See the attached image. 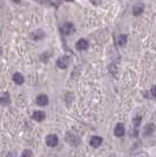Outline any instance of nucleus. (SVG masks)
<instances>
[{
  "label": "nucleus",
  "instance_id": "nucleus-16",
  "mask_svg": "<svg viewBox=\"0 0 156 157\" xmlns=\"http://www.w3.org/2000/svg\"><path fill=\"white\" fill-rule=\"evenodd\" d=\"M21 157H32V151H31V150H25V151L22 152Z\"/></svg>",
  "mask_w": 156,
  "mask_h": 157
},
{
  "label": "nucleus",
  "instance_id": "nucleus-17",
  "mask_svg": "<svg viewBox=\"0 0 156 157\" xmlns=\"http://www.w3.org/2000/svg\"><path fill=\"white\" fill-rule=\"evenodd\" d=\"M151 94H153V96L156 97V86H154V87L151 88Z\"/></svg>",
  "mask_w": 156,
  "mask_h": 157
},
{
  "label": "nucleus",
  "instance_id": "nucleus-13",
  "mask_svg": "<svg viewBox=\"0 0 156 157\" xmlns=\"http://www.w3.org/2000/svg\"><path fill=\"white\" fill-rule=\"evenodd\" d=\"M0 103L1 105H8L9 103V96H8L7 93H4L1 96H0Z\"/></svg>",
  "mask_w": 156,
  "mask_h": 157
},
{
  "label": "nucleus",
  "instance_id": "nucleus-2",
  "mask_svg": "<svg viewBox=\"0 0 156 157\" xmlns=\"http://www.w3.org/2000/svg\"><path fill=\"white\" fill-rule=\"evenodd\" d=\"M46 143H47L48 147H55V145L59 143V138H58L56 135L51 134L46 137Z\"/></svg>",
  "mask_w": 156,
  "mask_h": 157
},
{
  "label": "nucleus",
  "instance_id": "nucleus-9",
  "mask_svg": "<svg viewBox=\"0 0 156 157\" xmlns=\"http://www.w3.org/2000/svg\"><path fill=\"white\" fill-rule=\"evenodd\" d=\"M37 103L39 105H46L48 103V97L47 95H39L37 97Z\"/></svg>",
  "mask_w": 156,
  "mask_h": 157
},
{
  "label": "nucleus",
  "instance_id": "nucleus-18",
  "mask_svg": "<svg viewBox=\"0 0 156 157\" xmlns=\"http://www.w3.org/2000/svg\"><path fill=\"white\" fill-rule=\"evenodd\" d=\"M6 157H16V156H15V155L13 154V152H9V154H8V155H7Z\"/></svg>",
  "mask_w": 156,
  "mask_h": 157
},
{
  "label": "nucleus",
  "instance_id": "nucleus-5",
  "mask_svg": "<svg viewBox=\"0 0 156 157\" xmlns=\"http://www.w3.org/2000/svg\"><path fill=\"white\" fill-rule=\"evenodd\" d=\"M88 41L87 40H85V39H80L78 42H76V48L79 49V51H86L87 48H88Z\"/></svg>",
  "mask_w": 156,
  "mask_h": 157
},
{
  "label": "nucleus",
  "instance_id": "nucleus-7",
  "mask_svg": "<svg viewBox=\"0 0 156 157\" xmlns=\"http://www.w3.org/2000/svg\"><path fill=\"white\" fill-rule=\"evenodd\" d=\"M45 117H46V114L44 112H41V110H37V112H33V119L35 121H38V122L44 121Z\"/></svg>",
  "mask_w": 156,
  "mask_h": 157
},
{
  "label": "nucleus",
  "instance_id": "nucleus-8",
  "mask_svg": "<svg viewBox=\"0 0 156 157\" xmlns=\"http://www.w3.org/2000/svg\"><path fill=\"white\" fill-rule=\"evenodd\" d=\"M101 143H102V138H101L100 136H93V137L90 138V145L94 147V148H97Z\"/></svg>",
  "mask_w": 156,
  "mask_h": 157
},
{
  "label": "nucleus",
  "instance_id": "nucleus-12",
  "mask_svg": "<svg viewBox=\"0 0 156 157\" xmlns=\"http://www.w3.org/2000/svg\"><path fill=\"white\" fill-rule=\"evenodd\" d=\"M13 80H14L15 83H18V84H22L24 83V76H22L20 73H15L14 75H13Z\"/></svg>",
  "mask_w": 156,
  "mask_h": 157
},
{
  "label": "nucleus",
  "instance_id": "nucleus-19",
  "mask_svg": "<svg viewBox=\"0 0 156 157\" xmlns=\"http://www.w3.org/2000/svg\"><path fill=\"white\" fill-rule=\"evenodd\" d=\"M12 1H14V2H20V0H12Z\"/></svg>",
  "mask_w": 156,
  "mask_h": 157
},
{
  "label": "nucleus",
  "instance_id": "nucleus-14",
  "mask_svg": "<svg viewBox=\"0 0 156 157\" xmlns=\"http://www.w3.org/2000/svg\"><path fill=\"white\" fill-rule=\"evenodd\" d=\"M127 44V35H119L118 37V45L125 46Z\"/></svg>",
  "mask_w": 156,
  "mask_h": 157
},
{
  "label": "nucleus",
  "instance_id": "nucleus-15",
  "mask_svg": "<svg viewBox=\"0 0 156 157\" xmlns=\"http://www.w3.org/2000/svg\"><path fill=\"white\" fill-rule=\"evenodd\" d=\"M153 130H154V124H148V126L146 127V130H144V133H146V135L151 134V133H153Z\"/></svg>",
  "mask_w": 156,
  "mask_h": 157
},
{
  "label": "nucleus",
  "instance_id": "nucleus-3",
  "mask_svg": "<svg viewBox=\"0 0 156 157\" xmlns=\"http://www.w3.org/2000/svg\"><path fill=\"white\" fill-rule=\"evenodd\" d=\"M67 142L69 143L71 145H78V144L80 143V140H79V137H78L76 135L68 133V134H67Z\"/></svg>",
  "mask_w": 156,
  "mask_h": 157
},
{
  "label": "nucleus",
  "instance_id": "nucleus-4",
  "mask_svg": "<svg viewBox=\"0 0 156 157\" xmlns=\"http://www.w3.org/2000/svg\"><path fill=\"white\" fill-rule=\"evenodd\" d=\"M68 63H69V59H68V56H61V58H59L58 61H56L58 67L62 68V69H65V68L68 66Z\"/></svg>",
  "mask_w": 156,
  "mask_h": 157
},
{
  "label": "nucleus",
  "instance_id": "nucleus-1",
  "mask_svg": "<svg viewBox=\"0 0 156 157\" xmlns=\"http://www.w3.org/2000/svg\"><path fill=\"white\" fill-rule=\"evenodd\" d=\"M61 32H62L63 35H69V34H72V33L74 32V25L71 23H65V25H63L62 28H61Z\"/></svg>",
  "mask_w": 156,
  "mask_h": 157
},
{
  "label": "nucleus",
  "instance_id": "nucleus-11",
  "mask_svg": "<svg viewBox=\"0 0 156 157\" xmlns=\"http://www.w3.org/2000/svg\"><path fill=\"white\" fill-rule=\"evenodd\" d=\"M143 5L142 4H137L136 6H134V8H133V13H134V15H140L143 12Z\"/></svg>",
  "mask_w": 156,
  "mask_h": 157
},
{
  "label": "nucleus",
  "instance_id": "nucleus-6",
  "mask_svg": "<svg viewBox=\"0 0 156 157\" xmlns=\"http://www.w3.org/2000/svg\"><path fill=\"white\" fill-rule=\"evenodd\" d=\"M125 133H126V129H125V127H123V124L119 123V124L115 127V130H114L115 136H116V137H122V136L125 135Z\"/></svg>",
  "mask_w": 156,
  "mask_h": 157
},
{
  "label": "nucleus",
  "instance_id": "nucleus-10",
  "mask_svg": "<svg viewBox=\"0 0 156 157\" xmlns=\"http://www.w3.org/2000/svg\"><path fill=\"white\" fill-rule=\"evenodd\" d=\"M44 37H45V33L41 30H35V32H33V33H32V37H33L34 40L42 39Z\"/></svg>",
  "mask_w": 156,
  "mask_h": 157
}]
</instances>
